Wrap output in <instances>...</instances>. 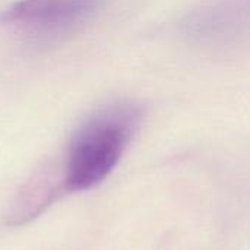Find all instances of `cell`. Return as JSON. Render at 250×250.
Instances as JSON below:
<instances>
[{
  "label": "cell",
  "mask_w": 250,
  "mask_h": 250,
  "mask_svg": "<svg viewBox=\"0 0 250 250\" xmlns=\"http://www.w3.org/2000/svg\"><path fill=\"white\" fill-rule=\"evenodd\" d=\"M105 0H21L1 13V22L34 37H57L89 22Z\"/></svg>",
  "instance_id": "2"
},
{
  "label": "cell",
  "mask_w": 250,
  "mask_h": 250,
  "mask_svg": "<svg viewBox=\"0 0 250 250\" xmlns=\"http://www.w3.org/2000/svg\"><path fill=\"white\" fill-rule=\"evenodd\" d=\"M141 108L114 104L91 116L75 133L67 154L66 188L89 190L103 183L119 164L139 123Z\"/></svg>",
  "instance_id": "1"
}]
</instances>
